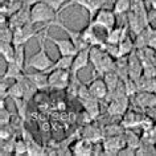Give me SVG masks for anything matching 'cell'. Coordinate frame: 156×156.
<instances>
[{"instance_id": "1", "label": "cell", "mask_w": 156, "mask_h": 156, "mask_svg": "<svg viewBox=\"0 0 156 156\" xmlns=\"http://www.w3.org/2000/svg\"><path fill=\"white\" fill-rule=\"evenodd\" d=\"M46 30H49V27H44L42 30L38 33L37 40H38V50L34 54H32L25 62V69H34L38 72H46L52 68V65L54 64V61L49 57V54L46 53L45 48V40H46Z\"/></svg>"}, {"instance_id": "2", "label": "cell", "mask_w": 156, "mask_h": 156, "mask_svg": "<svg viewBox=\"0 0 156 156\" xmlns=\"http://www.w3.org/2000/svg\"><path fill=\"white\" fill-rule=\"evenodd\" d=\"M58 17H60V13L45 2H38L30 7V21L36 25L44 24L45 27L50 28L60 21Z\"/></svg>"}, {"instance_id": "3", "label": "cell", "mask_w": 156, "mask_h": 156, "mask_svg": "<svg viewBox=\"0 0 156 156\" xmlns=\"http://www.w3.org/2000/svg\"><path fill=\"white\" fill-rule=\"evenodd\" d=\"M95 28H102L106 30V33L108 30H111L112 28L116 27V15L114 13V11H110L107 8H102L98 11V13L94 16V19L90 21Z\"/></svg>"}, {"instance_id": "4", "label": "cell", "mask_w": 156, "mask_h": 156, "mask_svg": "<svg viewBox=\"0 0 156 156\" xmlns=\"http://www.w3.org/2000/svg\"><path fill=\"white\" fill-rule=\"evenodd\" d=\"M49 87L57 90H65L72 80V73L66 69H54L49 72Z\"/></svg>"}, {"instance_id": "5", "label": "cell", "mask_w": 156, "mask_h": 156, "mask_svg": "<svg viewBox=\"0 0 156 156\" xmlns=\"http://www.w3.org/2000/svg\"><path fill=\"white\" fill-rule=\"evenodd\" d=\"M41 30L42 29L36 28V24H33L32 21L20 27V28L15 29L13 45H25L30 38H33L34 36H38V33H40Z\"/></svg>"}, {"instance_id": "6", "label": "cell", "mask_w": 156, "mask_h": 156, "mask_svg": "<svg viewBox=\"0 0 156 156\" xmlns=\"http://www.w3.org/2000/svg\"><path fill=\"white\" fill-rule=\"evenodd\" d=\"M127 146L126 142V136L120 135H114V136H108L103 140L102 148H103V154L106 155H119V152Z\"/></svg>"}, {"instance_id": "7", "label": "cell", "mask_w": 156, "mask_h": 156, "mask_svg": "<svg viewBox=\"0 0 156 156\" xmlns=\"http://www.w3.org/2000/svg\"><path fill=\"white\" fill-rule=\"evenodd\" d=\"M45 36H46V40L52 41L54 44L58 53H60V56H76L78 53L77 46L73 44V41L70 38H56V37L49 36L48 33H45Z\"/></svg>"}, {"instance_id": "8", "label": "cell", "mask_w": 156, "mask_h": 156, "mask_svg": "<svg viewBox=\"0 0 156 156\" xmlns=\"http://www.w3.org/2000/svg\"><path fill=\"white\" fill-rule=\"evenodd\" d=\"M128 76L138 85L143 77V64L138 52H131L128 54Z\"/></svg>"}, {"instance_id": "9", "label": "cell", "mask_w": 156, "mask_h": 156, "mask_svg": "<svg viewBox=\"0 0 156 156\" xmlns=\"http://www.w3.org/2000/svg\"><path fill=\"white\" fill-rule=\"evenodd\" d=\"M128 105H130V98L128 95H123L119 98H114L110 101L107 107V112L111 116H123L128 110Z\"/></svg>"}, {"instance_id": "10", "label": "cell", "mask_w": 156, "mask_h": 156, "mask_svg": "<svg viewBox=\"0 0 156 156\" xmlns=\"http://www.w3.org/2000/svg\"><path fill=\"white\" fill-rule=\"evenodd\" d=\"M90 48L91 46H89V48H86V49L80 50V52L74 56L72 68H70V73H72V76H77L81 70L87 68L89 62H90Z\"/></svg>"}, {"instance_id": "11", "label": "cell", "mask_w": 156, "mask_h": 156, "mask_svg": "<svg viewBox=\"0 0 156 156\" xmlns=\"http://www.w3.org/2000/svg\"><path fill=\"white\" fill-rule=\"evenodd\" d=\"M87 85H89V89H90L91 95L94 97V98L99 99V101L107 98V95H108V89H107L106 82L103 81V78L94 77Z\"/></svg>"}, {"instance_id": "12", "label": "cell", "mask_w": 156, "mask_h": 156, "mask_svg": "<svg viewBox=\"0 0 156 156\" xmlns=\"http://www.w3.org/2000/svg\"><path fill=\"white\" fill-rule=\"evenodd\" d=\"M108 0H78L76 3L77 5H81L83 9H86L89 12V21H91L94 16L98 13L99 9H102V7L106 4ZM114 2V0H112Z\"/></svg>"}, {"instance_id": "13", "label": "cell", "mask_w": 156, "mask_h": 156, "mask_svg": "<svg viewBox=\"0 0 156 156\" xmlns=\"http://www.w3.org/2000/svg\"><path fill=\"white\" fill-rule=\"evenodd\" d=\"M56 25H57V27H60L61 29H64L65 32L68 33L69 38L73 41V44L77 46L78 52H80V50H82V49H86V48H89V46H90V45H87L86 42L83 41L82 34H81V30H73V29H70V28H68V27H66V25L62 24L61 21H58Z\"/></svg>"}, {"instance_id": "14", "label": "cell", "mask_w": 156, "mask_h": 156, "mask_svg": "<svg viewBox=\"0 0 156 156\" xmlns=\"http://www.w3.org/2000/svg\"><path fill=\"white\" fill-rule=\"evenodd\" d=\"M25 73V69L23 68V66H20L17 64V62H8L7 64V69L4 74L2 76V81H8V80H13L16 81L19 80L23 74Z\"/></svg>"}, {"instance_id": "15", "label": "cell", "mask_w": 156, "mask_h": 156, "mask_svg": "<svg viewBox=\"0 0 156 156\" xmlns=\"http://www.w3.org/2000/svg\"><path fill=\"white\" fill-rule=\"evenodd\" d=\"M27 77L29 78L32 82L36 85L38 90H45L49 87V74L46 72H38L36 70V73H27Z\"/></svg>"}, {"instance_id": "16", "label": "cell", "mask_w": 156, "mask_h": 156, "mask_svg": "<svg viewBox=\"0 0 156 156\" xmlns=\"http://www.w3.org/2000/svg\"><path fill=\"white\" fill-rule=\"evenodd\" d=\"M127 30H128V25L115 27V28H112L111 30L107 32L105 42H106V44H119V42L123 40V37L127 34Z\"/></svg>"}, {"instance_id": "17", "label": "cell", "mask_w": 156, "mask_h": 156, "mask_svg": "<svg viewBox=\"0 0 156 156\" xmlns=\"http://www.w3.org/2000/svg\"><path fill=\"white\" fill-rule=\"evenodd\" d=\"M16 81H19V82H20L21 87H23V91H24V98H25L27 101H30L34 95H36V93L38 91L37 86L32 82V81L29 80L28 77H27L25 73L23 74V76L19 78V80H16Z\"/></svg>"}, {"instance_id": "18", "label": "cell", "mask_w": 156, "mask_h": 156, "mask_svg": "<svg viewBox=\"0 0 156 156\" xmlns=\"http://www.w3.org/2000/svg\"><path fill=\"white\" fill-rule=\"evenodd\" d=\"M146 116L138 114L136 111H130L126 112L123 115V120H122V126L124 128H132V127H138L142 126V123L144 122Z\"/></svg>"}, {"instance_id": "19", "label": "cell", "mask_w": 156, "mask_h": 156, "mask_svg": "<svg viewBox=\"0 0 156 156\" xmlns=\"http://www.w3.org/2000/svg\"><path fill=\"white\" fill-rule=\"evenodd\" d=\"M136 103L140 107L152 108L156 107V94H152L151 91H142L136 94Z\"/></svg>"}, {"instance_id": "20", "label": "cell", "mask_w": 156, "mask_h": 156, "mask_svg": "<svg viewBox=\"0 0 156 156\" xmlns=\"http://www.w3.org/2000/svg\"><path fill=\"white\" fill-rule=\"evenodd\" d=\"M80 103L83 106L86 114L90 116V119H95L99 115V99L97 98H90V99H85V101H80Z\"/></svg>"}, {"instance_id": "21", "label": "cell", "mask_w": 156, "mask_h": 156, "mask_svg": "<svg viewBox=\"0 0 156 156\" xmlns=\"http://www.w3.org/2000/svg\"><path fill=\"white\" fill-rule=\"evenodd\" d=\"M0 53H2V57L4 58L5 64L13 62L15 56H16V46L13 45V42L2 41L0 42Z\"/></svg>"}, {"instance_id": "22", "label": "cell", "mask_w": 156, "mask_h": 156, "mask_svg": "<svg viewBox=\"0 0 156 156\" xmlns=\"http://www.w3.org/2000/svg\"><path fill=\"white\" fill-rule=\"evenodd\" d=\"M103 81L106 82L107 85V89H108V93L114 91L116 87L119 86V83L122 82L120 77L118 76V73L115 70H110V72H106L103 74Z\"/></svg>"}, {"instance_id": "23", "label": "cell", "mask_w": 156, "mask_h": 156, "mask_svg": "<svg viewBox=\"0 0 156 156\" xmlns=\"http://www.w3.org/2000/svg\"><path fill=\"white\" fill-rule=\"evenodd\" d=\"M73 154H76V155H91V154H94V151H93V144L90 143V140H87V139L78 140L76 143V146L73 147Z\"/></svg>"}, {"instance_id": "24", "label": "cell", "mask_w": 156, "mask_h": 156, "mask_svg": "<svg viewBox=\"0 0 156 156\" xmlns=\"http://www.w3.org/2000/svg\"><path fill=\"white\" fill-rule=\"evenodd\" d=\"M119 46V52H120V56L124 57V56H128L131 52H134L135 50V42L132 41V38L130 34H126V36L123 37V40L118 44Z\"/></svg>"}, {"instance_id": "25", "label": "cell", "mask_w": 156, "mask_h": 156, "mask_svg": "<svg viewBox=\"0 0 156 156\" xmlns=\"http://www.w3.org/2000/svg\"><path fill=\"white\" fill-rule=\"evenodd\" d=\"M132 8V0H114V7L112 11L116 16L119 15H124L128 13Z\"/></svg>"}, {"instance_id": "26", "label": "cell", "mask_w": 156, "mask_h": 156, "mask_svg": "<svg viewBox=\"0 0 156 156\" xmlns=\"http://www.w3.org/2000/svg\"><path fill=\"white\" fill-rule=\"evenodd\" d=\"M73 58L74 56H60L57 61H54V64L52 65V68L49 70H46V73L52 72L54 69H66V70H70L72 68V64H73Z\"/></svg>"}, {"instance_id": "27", "label": "cell", "mask_w": 156, "mask_h": 156, "mask_svg": "<svg viewBox=\"0 0 156 156\" xmlns=\"http://www.w3.org/2000/svg\"><path fill=\"white\" fill-rule=\"evenodd\" d=\"M15 106H16V114L20 118V120L25 122L27 120V111H28V102L25 98H15L12 99Z\"/></svg>"}, {"instance_id": "28", "label": "cell", "mask_w": 156, "mask_h": 156, "mask_svg": "<svg viewBox=\"0 0 156 156\" xmlns=\"http://www.w3.org/2000/svg\"><path fill=\"white\" fill-rule=\"evenodd\" d=\"M7 98L15 99V98H24V91H23V87L19 81H15V82L8 86V90H7Z\"/></svg>"}, {"instance_id": "29", "label": "cell", "mask_w": 156, "mask_h": 156, "mask_svg": "<svg viewBox=\"0 0 156 156\" xmlns=\"http://www.w3.org/2000/svg\"><path fill=\"white\" fill-rule=\"evenodd\" d=\"M124 136H126V142H127V147L132 148V150H138V148L140 147V144H142V142H140L139 136L134 134L132 131H130V128H127V131L124 132Z\"/></svg>"}, {"instance_id": "30", "label": "cell", "mask_w": 156, "mask_h": 156, "mask_svg": "<svg viewBox=\"0 0 156 156\" xmlns=\"http://www.w3.org/2000/svg\"><path fill=\"white\" fill-rule=\"evenodd\" d=\"M16 46V56H15V62H17L20 66L25 69V45H15ZM27 70V69H25Z\"/></svg>"}, {"instance_id": "31", "label": "cell", "mask_w": 156, "mask_h": 156, "mask_svg": "<svg viewBox=\"0 0 156 156\" xmlns=\"http://www.w3.org/2000/svg\"><path fill=\"white\" fill-rule=\"evenodd\" d=\"M13 34H15V30L8 25L5 28L0 29V40L5 42H13Z\"/></svg>"}, {"instance_id": "32", "label": "cell", "mask_w": 156, "mask_h": 156, "mask_svg": "<svg viewBox=\"0 0 156 156\" xmlns=\"http://www.w3.org/2000/svg\"><path fill=\"white\" fill-rule=\"evenodd\" d=\"M41 2H45L46 4H49L54 11H57L58 13H60L61 11H64L66 7L72 5V4H68V5H65V7H64V3L66 2V0H41Z\"/></svg>"}, {"instance_id": "33", "label": "cell", "mask_w": 156, "mask_h": 156, "mask_svg": "<svg viewBox=\"0 0 156 156\" xmlns=\"http://www.w3.org/2000/svg\"><path fill=\"white\" fill-rule=\"evenodd\" d=\"M24 154H28V144L24 139H20V140H16L15 143V155H24Z\"/></svg>"}, {"instance_id": "34", "label": "cell", "mask_w": 156, "mask_h": 156, "mask_svg": "<svg viewBox=\"0 0 156 156\" xmlns=\"http://www.w3.org/2000/svg\"><path fill=\"white\" fill-rule=\"evenodd\" d=\"M0 123H2V127L3 126H8L11 123V119H12V114L7 110L5 107H2L0 108Z\"/></svg>"}, {"instance_id": "35", "label": "cell", "mask_w": 156, "mask_h": 156, "mask_svg": "<svg viewBox=\"0 0 156 156\" xmlns=\"http://www.w3.org/2000/svg\"><path fill=\"white\" fill-rule=\"evenodd\" d=\"M66 2H69V3H72V4H76V3L78 2V0H66Z\"/></svg>"}, {"instance_id": "36", "label": "cell", "mask_w": 156, "mask_h": 156, "mask_svg": "<svg viewBox=\"0 0 156 156\" xmlns=\"http://www.w3.org/2000/svg\"><path fill=\"white\" fill-rule=\"evenodd\" d=\"M154 144H155V150H156V139H155V143Z\"/></svg>"}, {"instance_id": "37", "label": "cell", "mask_w": 156, "mask_h": 156, "mask_svg": "<svg viewBox=\"0 0 156 156\" xmlns=\"http://www.w3.org/2000/svg\"><path fill=\"white\" fill-rule=\"evenodd\" d=\"M155 56H156V52H155Z\"/></svg>"}]
</instances>
